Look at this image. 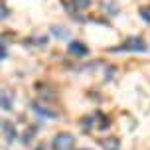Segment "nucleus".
<instances>
[{
  "instance_id": "obj_1",
  "label": "nucleus",
  "mask_w": 150,
  "mask_h": 150,
  "mask_svg": "<svg viewBox=\"0 0 150 150\" xmlns=\"http://www.w3.org/2000/svg\"><path fill=\"white\" fill-rule=\"evenodd\" d=\"M148 50V44L144 42L142 36H130L127 40H122V44L111 47V52H146Z\"/></svg>"
},
{
  "instance_id": "obj_2",
  "label": "nucleus",
  "mask_w": 150,
  "mask_h": 150,
  "mask_svg": "<svg viewBox=\"0 0 150 150\" xmlns=\"http://www.w3.org/2000/svg\"><path fill=\"white\" fill-rule=\"evenodd\" d=\"M73 146H75V136L69 132H57L52 140L53 150H73Z\"/></svg>"
},
{
  "instance_id": "obj_3",
  "label": "nucleus",
  "mask_w": 150,
  "mask_h": 150,
  "mask_svg": "<svg viewBox=\"0 0 150 150\" xmlns=\"http://www.w3.org/2000/svg\"><path fill=\"white\" fill-rule=\"evenodd\" d=\"M67 52L71 55H75V57H85V55H89V47L83 42H79V40H73V42H69Z\"/></svg>"
},
{
  "instance_id": "obj_4",
  "label": "nucleus",
  "mask_w": 150,
  "mask_h": 150,
  "mask_svg": "<svg viewBox=\"0 0 150 150\" xmlns=\"http://www.w3.org/2000/svg\"><path fill=\"white\" fill-rule=\"evenodd\" d=\"M2 132H4L6 142H14L16 140V127L10 120H2Z\"/></svg>"
},
{
  "instance_id": "obj_5",
  "label": "nucleus",
  "mask_w": 150,
  "mask_h": 150,
  "mask_svg": "<svg viewBox=\"0 0 150 150\" xmlns=\"http://www.w3.org/2000/svg\"><path fill=\"white\" fill-rule=\"evenodd\" d=\"M34 111H36L40 117H45V119H55V117H57V111H53V109L42 105V103H34Z\"/></svg>"
},
{
  "instance_id": "obj_6",
  "label": "nucleus",
  "mask_w": 150,
  "mask_h": 150,
  "mask_svg": "<svg viewBox=\"0 0 150 150\" xmlns=\"http://www.w3.org/2000/svg\"><path fill=\"white\" fill-rule=\"evenodd\" d=\"M91 6V0H71L69 2V8L75 10V12H83V10H87Z\"/></svg>"
},
{
  "instance_id": "obj_7",
  "label": "nucleus",
  "mask_w": 150,
  "mask_h": 150,
  "mask_svg": "<svg viewBox=\"0 0 150 150\" xmlns=\"http://www.w3.org/2000/svg\"><path fill=\"white\" fill-rule=\"evenodd\" d=\"M12 105H14V95H10V91H2V109L4 111H10L12 109Z\"/></svg>"
},
{
  "instance_id": "obj_8",
  "label": "nucleus",
  "mask_w": 150,
  "mask_h": 150,
  "mask_svg": "<svg viewBox=\"0 0 150 150\" xmlns=\"http://www.w3.org/2000/svg\"><path fill=\"white\" fill-rule=\"evenodd\" d=\"M101 144H103L107 150H119V140H117V138H107V140H101Z\"/></svg>"
},
{
  "instance_id": "obj_9",
  "label": "nucleus",
  "mask_w": 150,
  "mask_h": 150,
  "mask_svg": "<svg viewBox=\"0 0 150 150\" xmlns=\"http://www.w3.org/2000/svg\"><path fill=\"white\" fill-rule=\"evenodd\" d=\"M140 18L150 24V8H140Z\"/></svg>"
},
{
  "instance_id": "obj_10",
  "label": "nucleus",
  "mask_w": 150,
  "mask_h": 150,
  "mask_svg": "<svg viewBox=\"0 0 150 150\" xmlns=\"http://www.w3.org/2000/svg\"><path fill=\"white\" fill-rule=\"evenodd\" d=\"M6 55H8V47H6V40H2V50H0V57H2V59H6Z\"/></svg>"
},
{
  "instance_id": "obj_11",
  "label": "nucleus",
  "mask_w": 150,
  "mask_h": 150,
  "mask_svg": "<svg viewBox=\"0 0 150 150\" xmlns=\"http://www.w3.org/2000/svg\"><path fill=\"white\" fill-rule=\"evenodd\" d=\"M52 32H53V34H57V36H67V30H63V28H57V26H53Z\"/></svg>"
},
{
  "instance_id": "obj_12",
  "label": "nucleus",
  "mask_w": 150,
  "mask_h": 150,
  "mask_svg": "<svg viewBox=\"0 0 150 150\" xmlns=\"http://www.w3.org/2000/svg\"><path fill=\"white\" fill-rule=\"evenodd\" d=\"M81 150H89V148H81Z\"/></svg>"
}]
</instances>
